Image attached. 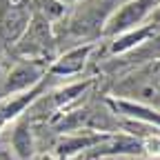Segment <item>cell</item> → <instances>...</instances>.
I'll list each match as a JSON object with an SVG mask.
<instances>
[{"label":"cell","mask_w":160,"mask_h":160,"mask_svg":"<svg viewBox=\"0 0 160 160\" xmlns=\"http://www.w3.org/2000/svg\"><path fill=\"white\" fill-rule=\"evenodd\" d=\"M116 93L122 100H133L140 105L160 102V62L149 65L142 71H138L127 80H122L120 85H116Z\"/></svg>","instance_id":"1"},{"label":"cell","mask_w":160,"mask_h":160,"mask_svg":"<svg viewBox=\"0 0 160 160\" xmlns=\"http://www.w3.org/2000/svg\"><path fill=\"white\" fill-rule=\"evenodd\" d=\"M160 7V0H129L120 9H116L107 20L102 33L105 36H120L131 29L142 27V22Z\"/></svg>","instance_id":"2"},{"label":"cell","mask_w":160,"mask_h":160,"mask_svg":"<svg viewBox=\"0 0 160 160\" xmlns=\"http://www.w3.org/2000/svg\"><path fill=\"white\" fill-rule=\"evenodd\" d=\"M53 49V38H51V22L47 18H42L40 13L31 16L29 27L25 29V33L20 36V40L16 42V51L20 56H27L31 60L45 62V58L51 53Z\"/></svg>","instance_id":"3"},{"label":"cell","mask_w":160,"mask_h":160,"mask_svg":"<svg viewBox=\"0 0 160 160\" xmlns=\"http://www.w3.org/2000/svg\"><path fill=\"white\" fill-rule=\"evenodd\" d=\"M45 71H47V65L38 62V60H27V62L16 65L0 85V100L33 89L45 80Z\"/></svg>","instance_id":"4"},{"label":"cell","mask_w":160,"mask_h":160,"mask_svg":"<svg viewBox=\"0 0 160 160\" xmlns=\"http://www.w3.org/2000/svg\"><path fill=\"white\" fill-rule=\"evenodd\" d=\"M107 133H98V131H76V133H65L56 140L53 145V158L58 160H69L80 151H87L98 147Z\"/></svg>","instance_id":"5"},{"label":"cell","mask_w":160,"mask_h":160,"mask_svg":"<svg viewBox=\"0 0 160 160\" xmlns=\"http://www.w3.org/2000/svg\"><path fill=\"white\" fill-rule=\"evenodd\" d=\"M31 20V7L22 5V2H13L2 11L0 18V36L5 38V42L16 45L20 36L25 33V29L29 27Z\"/></svg>","instance_id":"6"},{"label":"cell","mask_w":160,"mask_h":160,"mask_svg":"<svg viewBox=\"0 0 160 160\" xmlns=\"http://www.w3.org/2000/svg\"><path fill=\"white\" fill-rule=\"evenodd\" d=\"M93 51V42H85V45H78L69 51H65L62 56H60L58 60H53V62L47 67V73L51 76H76L85 69L87 60Z\"/></svg>","instance_id":"7"},{"label":"cell","mask_w":160,"mask_h":160,"mask_svg":"<svg viewBox=\"0 0 160 160\" xmlns=\"http://www.w3.org/2000/svg\"><path fill=\"white\" fill-rule=\"evenodd\" d=\"M142 140L131 136V133H118L111 136L107 133V138L100 142L98 147H93V156H133V153H142Z\"/></svg>","instance_id":"8"},{"label":"cell","mask_w":160,"mask_h":160,"mask_svg":"<svg viewBox=\"0 0 160 160\" xmlns=\"http://www.w3.org/2000/svg\"><path fill=\"white\" fill-rule=\"evenodd\" d=\"M107 105L116 111V113H122V116H129L133 120L142 125H149L153 129L160 131V111L151 109L149 105H140V102H133V100H122V98H109Z\"/></svg>","instance_id":"9"},{"label":"cell","mask_w":160,"mask_h":160,"mask_svg":"<svg viewBox=\"0 0 160 160\" xmlns=\"http://www.w3.org/2000/svg\"><path fill=\"white\" fill-rule=\"evenodd\" d=\"M45 82V80H42ZM42 82L36 85L33 89L25 91V93H18V96H11V98H2L0 100V127H5L11 118H16L18 113H22L29 105H33L36 100L42 93Z\"/></svg>","instance_id":"10"},{"label":"cell","mask_w":160,"mask_h":160,"mask_svg":"<svg viewBox=\"0 0 160 160\" xmlns=\"http://www.w3.org/2000/svg\"><path fill=\"white\" fill-rule=\"evenodd\" d=\"M89 85H91V80L76 82V85H67V87H62V89L53 91L51 96H47V98L42 100V105H45V107L49 105V109H56V111H65V107L71 105V102H76V100L89 89Z\"/></svg>","instance_id":"11"},{"label":"cell","mask_w":160,"mask_h":160,"mask_svg":"<svg viewBox=\"0 0 160 160\" xmlns=\"http://www.w3.org/2000/svg\"><path fill=\"white\" fill-rule=\"evenodd\" d=\"M153 33H156V25H153V22H151V25H142V27H138V29H131V31H127V33H120V36H116V40H113L111 51H113V53H125V51H129L131 47L145 42V40L151 38Z\"/></svg>","instance_id":"12"},{"label":"cell","mask_w":160,"mask_h":160,"mask_svg":"<svg viewBox=\"0 0 160 160\" xmlns=\"http://www.w3.org/2000/svg\"><path fill=\"white\" fill-rule=\"evenodd\" d=\"M11 147L13 153L20 160H31L33 158V133L29 122H18L13 133H11Z\"/></svg>","instance_id":"13"},{"label":"cell","mask_w":160,"mask_h":160,"mask_svg":"<svg viewBox=\"0 0 160 160\" xmlns=\"http://www.w3.org/2000/svg\"><path fill=\"white\" fill-rule=\"evenodd\" d=\"M38 160H58V158H53V156H51V153H45V156H40V158H38Z\"/></svg>","instance_id":"14"},{"label":"cell","mask_w":160,"mask_h":160,"mask_svg":"<svg viewBox=\"0 0 160 160\" xmlns=\"http://www.w3.org/2000/svg\"><path fill=\"white\" fill-rule=\"evenodd\" d=\"M60 5H71V2H78V0H58Z\"/></svg>","instance_id":"15"}]
</instances>
